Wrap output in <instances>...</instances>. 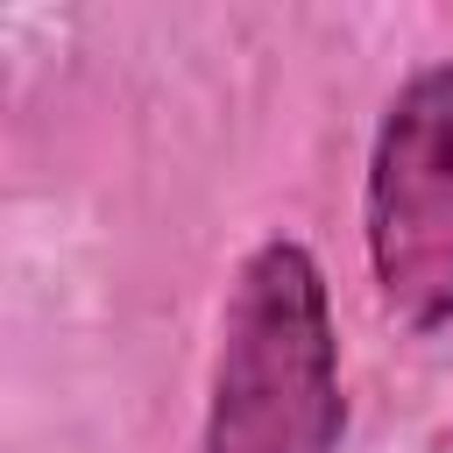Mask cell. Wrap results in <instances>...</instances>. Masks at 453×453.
Listing matches in <instances>:
<instances>
[{
	"label": "cell",
	"mask_w": 453,
	"mask_h": 453,
	"mask_svg": "<svg viewBox=\"0 0 453 453\" xmlns=\"http://www.w3.org/2000/svg\"><path fill=\"white\" fill-rule=\"evenodd\" d=\"M340 439V354L326 276L297 241H269L241 262L219 361L205 453H333Z\"/></svg>",
	"instance_id": "6da1fadb"
},
{
	"label": "cell",
	"mask_w": 453,
	"mask_h": 453,
	"mask_svg": "<svg viewBox=\"0 0 453 453\" xmlns=\"http://www.w3.org/2000/svg\"><path fill=\"white\" fill-rule=\"evenodd\" d=\"M368 262L403 326L453 319V64L418 71L368 156Z\"/></svg>",
	"instance_id": "7a4b0ae2"
}]
</instances>
